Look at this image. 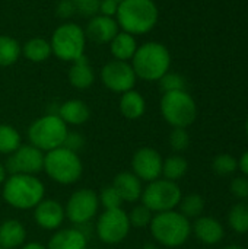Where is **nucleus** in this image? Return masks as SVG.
I'll list each match as a JSON object with an SVG mask.
<instances>
[{
  "mask_svg": "<svg viewBox=\"0 0 248 249\" xmlns=\"http://www.w3.org/2000/svg\"><path fill=\"white\" fill-rule=\"evenodd\" d=\"M189 169V163L183 156L178 155H172L170 158H167L162 163V175L165 179L177 182L178 179H181L186 172Z\"/></svg>",
  "mask_w": 248,
  "mask_h": 249,
  "instance_id": "27",
  "label": "nucleus"
},
{
  "mask_svg": "<svg viewBox=\"0 0 248 249\" xmlns=\"http://www.w3.org/2000/svg\"><path fill=\"white\" fill-rule=\"evenodd\" d=\"M44 197V185L34 175L15 174L4 181L3 198L19 210L37 207Z\"/></svg>",
  "mask_w": 248,
  "mask_h": 249,
  "instance_id": "3",
  "label": "nucleus"
},
{
  "mask_svg": "<svg viewBox=\"0 0 248 249\" xmlns=\"http://www.w3.org/2000/svg\"><path fill=\"white\" fill-rule=\"evenodd\" d=\"M246 133H247V137H248V118H247V123H246Z\"/></svg>",
  "mask_w": 248,
  "mask_h": 249,
  "instance_id": "47",
  "label": "nucleus"
},
{
  "mask_svg": "<svg viewBox=\"0 0 248 249\" xmlns=\"http://www.w3.org/2000/svg\"><path fill=\"white\" fill-rule=\"evenodd\" d=\"M76 10L83 16H95L99 13V0H88L76 4Z\"/></svg>",
  "mask_w": 248,
  "mask_h": 249,
  "instance_id": "37",
  "label": "nucleus"
},
{
  "mask_svg": "<svg viewBox=\"0 0 248 249\" xmlns=\"http://www.w3.org/2000/svg\"><path fill=\"white\" fill-rule=\"evenodd\" d=\"M152 236L162 245L175 248L187 242L191 233V225L187 217L174 210L158 213L151 222Z\"/></svg>",
  "mask_w": 248,
  "mask_h": 249,
  "instance_id": "4",
  "label": "nucleus"
},
{
  "mask_svg": "<svg viewBox=\"0 0 248 249\" xmlns=\"http://www.w3.org/2000/svg\"><path fill=\"white\" fill-rule=\"evenodd\" d=\"M117 9H118V1H115V0H99V13L98 15L115 18Z\"/></svg>",
  "mask_w": 248,
  "mask_h": 249,
  "instance_id": "39",
  "label": "nucleus"
},
{
  "mask_svg": "<svg viewBox=\"0 0 248 249\" xmlns=\"http://www.w3.org/2000/svg\"><path fill=\"white\" fill-rule=\"evenodd\" d=\"M145 109H146V102H145V98L139 92L132 89L129 92L121 93L120 111L126 118L137 120L145 114Z\"/></svg>",
  "mask_w": 248,
  "mask_h": 249,
  "instance_id": "24",
  "label": "nucleus"
},
{
  "mask_svg": "<svg viewBox=\"0 0 248 249\" xmlns=\"http://www.w3.org/2000/svg\"><path fill=\"white\" fill-rule=\"evenodd\" d=\"M57 115L66 123V124H72V125H80L83 123L88 121L91 112L88 105L80 101V99H69L66 102H63L58 107Z\"/></svg>",
  "mask_w": 248,
  "mask_h": 249,
  "instance_id": "19",
  "label": "nucleus"
},
{
  "mask_svg": "<svg viewBox=\"0 0 248 249\" xmlns=\"http://www.w3.org/2000/svg\"><path fill=\"white\" fill-rule=\"evenodd\" d=\"M22 55V45L12 36L0 35V67L15 64Z\"/></svg>",
  "mask_w": 248,
  "mask_h": 249,
  "instance_id": "26",
  "label": "nucleus"
},
{
  "mask_svg": "<svg viewBox=\"0 0 248 249\" xmlns=\"http://www.w3.org/2000/svg\"><path fill=\"white\" fill-rule=\"evenodd\" d=\"M130 231V222L129 214L121 209L114 210H105L96 223V233L98 238L110 245L120 244L124 241Z\"/></svg>",
  "mask_w": 248,
  "mask_h": 249,
  "instance_id": "10",
  "label": "nucleus"
},
{
  "mask_svg": "<svg viewBox=\"0 0 248 249\" xmlns=\"http://www.w3.org/2000/svg\"><path fill=\"white\" fill-rule=\"evenodd\" d=\"M170 144L175 152H184L190 144V136L186 128H174L170 134Z\"/></svg>",
  "mask_w": 248,
  "mask_h": 249,
  "instance_id": "35",
  "label": "nucleus"
},
{
  "mask_svg": "<svg viewBox=\"0 0 248 249\" xmlns=\"http://www.w3.org/2000/svg\"><path fill=\"white\" fill-rule=\"evenodd\" d=\"M113 187L118 193L123 201L133 203L142 197V182L140 179L130 172H121L114 178Z\"/></svg>",
  "mask_w": 248,
  "mask_h": 249,
  "instance_id": "18",
  "label": "nucleus"
},
{
  "mask_svg": "<svg viewBox=\"0 0 248 249\" xmlns=\"http://www.w3.org/2000/svg\"><path fill=\"white\" fill-rule=\"evenodd\" d=\"M6 169L12 175L38 174L41 169H44V155L39 149L34 147L32 144L19 146L13 153H10L6 163Z\"/></svg>",
  "mask_w": 248,
  "mask_h": 249,
  "instance_id": "13",
  "label": "nucleus"
},
{
  "mask_svg": "<svg viewBox=\"0 0 248 249\" xmlns=\"http://www.w3.org/2000/svg\"><path fill=\"white\" fill-rule=\"evenodd\" d=\"M115 1H118V3H120V1H121V0H115Z\"/></svg>",
  "mask_w": 248,
  "mask_h": 249,
  "instance_id": "48",
  "label": "nucleus"
},
{
  "mask_svg": "<svg viewBox=\"0 0 248 249\" xmlns=\"http://www.w3.org/2000/svg\"><path fill=\"white\" fill-rule=\"evenodd\" d=\"M221 249H244L243 247H240V245H228V247H224V248Z\"/></svg>",
  "mask_w": 248,
  "mask_h": 249,
  "instance_id": "44",
  "label": "nucleus"
},
{
  "mask_svg": "<svg viewBox=\"0 0 248 249\" xmlns=\"http://www.w3.org/2000/svg\"><path fill=\"white\" fill-rule=\"evenodd\" d=\"M34 217L42 229L53 231L61 225L64 219V210L56 200H41L35 207Z\"/></svg>",
  "mask_w": 248,
  "mask_h": 249,
  "instance_id": "16",
  "label": "nucleus"
},
{
  "mask_svg": "<svg viewBox=\"0 0 248 249\" xmlns=\"http://www.w3.org/2000/svg\"><path fill=\"white\" fill-rule=\"evenodd\" d=\"M73 1H75V3L77 4V3H83V1H88V0H73Z\"/></svg>",
  "mask_w": 248,
  "mask_h": 249,
  "instance_id": "46",
  "label": "nucleus"
},
{
  "mask_svg": "<svg viewBox=\"0 0 248 249\" xmlns=\"http://www.w3.org/2000/svg\"><path fill=\"white\" fill-rule=\"evenodd\" d=\"M158 18L159 10L153 0H121L115 13L118 28L133 36L151 32Z\"/></svg>",
  "mask_w": 248,
  "mask_h": 249,
  "instance_id": "1",
  "label": "nucleus"
},
{
  "mask_svg": "<svg viewBox=\"0 0 248 249\" xmlns=\"http://www.w3.org/2000/svg\"><path fill=\"white\" fill-rule=\"evenodd\" d=\"M76 12V3L73 0H61L57 4V16L67 19Z\"/></svg>",
  "mask_w": 248,
  "mask_h": 249,
  "instance_id": "38",
  "label": "nucleus"
},
{
  "mask_svg": "<svg viewBox=\"0 0 248 249\" xmlns=\"http://www.w3.org/2000/svg\"><path fill=\"white\" fill-rule=\"evenodd\" d=\"M152 217V212L146 206L140 204L132 210V213L129 214V222L133 228H146L151 225Z\"/></svg>",
  "mask_w": 248,
  "mask_h": 249,
  "instance_id": "33",
  "label": "nucleus"
},
{
  "mask_svg": "<svg viewBox=\"0 0 248 249\" xmlns=\"http://www.w3.org/2000/svg\"><path fill=\"white\" fill-rule=\"evenodd\" d=\"M44 171L60 184H73L82 175V162L76 152L58 147L44 156Z\"/></svg>",
  "mask_w": 248,
  "mask_h": 249,
  "instance_id": "8",
  "label": "nucleus"
},
{
  "mask_svg": "<svg viewBox=\"0 0 248 249\" xmlns=\"http://www.w3.org/2000/svg\"><path fill=\"white\" fill-rule=\"evenodd\" d=\"M22 54L26 60L32 63H42L53 54L51 44L50 41L39 36L31 38L22 45Z\"/></svg>",
  "mask_w": 248,
  "mask_h": 249,
  "instance_id": "25",
  "label": "nucleus"
},
{
  "mask_svg": "<svg viewBox=\"0 0 248 249\" xmlns=\"http://www.w3.org/2000/svg\"><path fill=\"white\" fill-rule=\"evenodd\" d=\"M238 168L241 169V172L244 174V177L248 178V150L241 155V158L238 160Z\"/></svg>",
  "mask_w": 248,
  "mask_h": 249,
  "instance_id": "41",
  "label": "nucleus"
},
{
  "mask_svg": "<svg viewBox=\"0 0 248 249\" xmlns=\"http://www.w3.org/2000/svg\"><path fill=\"white\" fill-rule=\"evenodd\" d=\"M118 32H120V28H118L115 18L104 16V15L92 16L85 29L86 39H89L98 45L110 44Z\"/></svg>",
  "mask_w": 248,
  "mask_h": 249,
  "instance_id": "15",
  "label": "nucleus"
},
{
  "mask_svg": "<svg viewBox=\"0 0 248 249\" xmlns=\"http://www.w3.org/2000/svg\"><path fill=\"white\" fill-rule=\"evenodd\" d=\"M130 64L137 77L146 82H155L170 71L171 54L164 44L149 41L137 47Z\"/></svg>",
  "mask_w": 248,
  "mask_h": 249,
  "instance_id": "2",
  "label": "nucleus"
},
{
  "mask_svg": "<svg viewBox=\"0 0 248 249\" xmlns=\"http://www.w3.org/2000/svg\"><path fill=\"white\" fill-rule=\"evenodd\" d=\"M22 249H47L44 245H41V244H37V242H31V244H28V245H25Z\"/></svg>",
  "mask_w": 248,
  "mask_h": 249,
  "instance_id": "42",
  "label": "nucleus"
},
{
  "mask_svg": "<svg viewBox=\"0 0 248 249\" xmlns=\"http://www.w3.org/2000/svg\"><path fill=\"white\" fill-rule=\"evenodd\" d=\"M193 229H194L196 238L206 245H215V244L221 242L225 235L224 226L216 219L208 217V216L197 217Z\"/></svg>",
  "mask_w": 248,
  "mask_h": 249,
  "instance_id": "17",
  "label": "nucleus"
},
{
  "mask_svg": "<svg viewBox=\"0 0 248 249\" xmlns=\"http://www.w3.org/2000/svg\"><path fill=\"white\" fill-rule=\"evenodd\" d=\"M159 86L164 93L175 92V90H186V79L178 73H165L159 80Z\"/></svg>",
  "mask_w": 248,
  "mask_h": 249,
  "instance_id": "32",
  "label": "nucleus"
},
{
  "mask_svg": "<svg viewBox=\"0 0 248 249\" xmlns=\"http://www.w3.org/2000/svg\"><path fill=\"white\" fill-rule=\"evenodd\" d=\"M181 198V190L177 182L168 181L165 178L149 182V185L142 193L143 206L156 213L174 210L180 204Z\"/></svg>",
  "mask_w": 248,
  "mask_h": 249,
  "instance_id": "9",
  "label": "nucleus"
},
{
  "mask_svg": "<svg viewBox=\"0 0 248 249\" xmlns=\"http://www.w3.org/2000/svg\"><path fill=\"white\" fill-rule=\"evenodd\" d=\"M19 146H20L19 133L7 124H0V153L10 155Z\"/></svg>",
  "mask_w": 248,
  "mask_h": 249,
  "instance_id": "30",
  "label": "nucleus"
},
{
  "mask_svg": "<svg viewBox=\"0 0 248 249\" xmlns=\"http://www.w3.org/2000/svg\"><path fill=\"white\" fill-rule=\"evenodd\" d=\"M67 133V124L57 114H47L31 124L28 139L31 144L41 152H51L63 147Z\"/></svg>",
  "mask_w": 248,
  "mask_h": 249,
  "instance_id": "6",
  "label": "nucleus"
},
{
  "mask_svg": "<svg viewBox=\"0 0 248 249\" xmlns=\"http://www.w3.org/2000/svg\"><path fill=\"white\" fill-rule=\"evenodd\" d=\"M161 114L174 128H186L196 121L197 105L186 90L167 92L161 99Z\"/></svg>",
  "mask_w": 248,
  "mask_h": 249,
  "instance_id": "7",
  "label": "nucleus"
},
{
  "mask_svg": "<svg viewBox=\"0 0 248 249\" xmlns=\"http://www.w3.org/2000/svg\"><path fill=\"white\" fill-rule=\"evenodd\" d=\"M4 177H6V171H4V168L1 166V163H0V184L6 181V178H4Z\"/></svg>",
  "mask_w": 248,
  "mask_h": 249,
  "instance_id": "43",
  "label": "nucleus"
},
{
  "mask_svg": "<svg viewBox=\"0 0 248 249\" xmlns=\"http://www.w3.org/2000/svg\"><path fill=\"white\" fill-rule=\"evenodd\" d=\"M53 54L61 60L73 63L75 60L85 55L86 35L85 29L73 22H64L58 25L50 39Z\"/></svg>",
  "mask_w": 248,
  "mask_h": 249,
  "instance_id": "5",
  "label": "nucleus"
},
{
  "mask_svg": "<svg viewBox=\"0 0 248 249\" xmlns=\"http://www.w3.org/2000/svg\"><path fill=\"white\" fill-rule=\"evenodd\" d=\"M47 249H86V236L77 229H63L53 235Z\"/></svg>",
  "mask_w": 248,
  "mask_h": 249,
  "instance_id": "22",
  "label": "nucleus"
},
{
  "mask_svg": "<svg viewBox=\"0 0 248 249\" xmlns=\"http://www.w3.org/2000/svg\"><path fill=\"white\" fill-rule=\"evenodd\" d=\"M228 223L231 229L237 233L248 232V204L238 203L228 213Z\"/></svg>",
  "mask_w": 248,
  "mask_h": 249,
  "instance_id": "28",
  "label": "nucleus"
},
{
  "mask_svg": "<svg viewBox=\"0 0 248 249\" xmlns=\"http://www.w3.org/2000/svg\"><path fill=\"white\" fill-rule=\"evenodd\" d=\"M162 158L161 155L152 149V147H142L139 149L132 160V166L134 171V175L139 179L152 182L155 179H159L162 175Z\"/></svg>",
  "mask_w": 248,
  "mask_h": 249,
  "instance_id": "14",
  "label": "nucleus"
},
{
  "mask_svg": "<svg viewBox=\"0 0 248 249\" xmlns=\"http://www.w3.org/2000/svg\"><path fill=\"white\" fill-rule=\"evenodd\" d=\"M212 168L218 175H229L238 169V160L229 153H221L213 159Z\"/></svg>",
  "mask_w": 248,
  "mask_h": 249,
  "instance_id": "31",
  "label": "nucleus"
},
{
  "mask_svg": "<svg viewBox=\"0 0 248 249\" xmlns=\"http://www.w3.org/2000/svg\"><path fill=\"white\" fill-rule=\"evenodd\" d=\"M142 249H158L153 244H145L143 247H142Z\"/></svg>",
  "mask_w": 248,
  "mask_h": 249,
  "instance_id": "45",
  "label": "nucleus"
},
{
  "mask_svg": "<svg viewBox=\"0 0 248 249\" xmlns=\"http://www.w3.org/2000/svg\"><path fill=\"white\" fill-rule=\"evenodd\" d=\"M180 213L187 219H197L205 210V200L199 194H189L180 201Z\"/></svg>",
  "mask_w": 248,
  "mask_h": 249,
  "instance_id": "29",
  "label": "nucleus"
},
{
  "mask_svg": "<svg viewBox=\"0 0 248 249\" xmlns=\"http://www.w3.org/2000/svg\"><path fill=\"white\" fill-rule=\"evenodd\" d=\"M26 238L25 228L18 220H6L0 225V248L13 249L20 247Z\"/></svg>",
  "mask_w": 248,
  "mask_h": 249,
  "instance_id": "23",
  "label": "nucleus"
},
{
  "mask_svg": "<svg viewBox=\"0 0 248 249\" xmlns=\"http://www.w3.org/2000/svg\"><path fill=\"white\" fill-rule=\"evenodd\" d=\"M136 73L130 63L113 60L108 61L101 70V80L104 86L115 93H124L134 88Z\"/></svg>",
  "mask_w": 248,
  "mask_h": 249,
  "instance_id": "11",
  "label": "nucleus"
},
{
  "mask_svg": "<svg viewBox=\"0 0 248 249\" xmlns=\"http://www.w3.org/2000/svg\"><path fill=\"white\" fill-rule=\"evenodd\" d=\"M82 144H83V139L79 134H76V133H72V134L67 133V137L64 140L63 147H66V149H69L72 152H76L77 149L82 147Z\"/></svg>",
  "mask_w": 248,
  "mask_h": 249,
  "instance_id": "40",
  "label": "nucleus"
},
{
  "mask_svg": "<svg viewBox=\"0 0 248 249\" xmlns=\"http://www.w3.org/2000/svg\"><path fill=\"white\" fill-rule=\"evenodd\" d=\"M137 47L139 45L136 42V38L124 31H120L110 42V51H111V55L114 57V60L127 61V63L132 61Z\"/></svg>",
  "mask_w": 248,
  "mask_h": 249,
  "instance_id": "21",
  "label": "nucleus"
},
{
  "mask_svg": "<svg viewBox=\"0 0 248 249\" xmlns=\"http://www.w3.org/2000/svg\"><path fill=\"white\" fill-rule=\"evenodd\" d=\"M231 193L238 200L248 198V178L247 177H237L231 182Z\"/></svg>",
  "mask_w": 248,
  "mask_h": 249,
  "instance_id": "36",
  "label": "nucleus"
},
{
  "mask_svg": "<svg viewBox=\"0 0 248 249\" xmlns=\"http://www.w3.org/2000/svg\"><path fill=\"white\" fill-rule=\"evenodd\" d=\"M67 76H69L70 85L75 86L76 89H88L89 86H92V83L95 80L94 70L89 64V60L86 58V55H82L80 58H77L72 63V67L69 69Z\"/></svg>",
  "mask_w": 248,
  "mask_h": 249,
  "instance_id": "20",
  "label": "nucleus"
},
{
  "mask_svg": "<svg viewBox=\"0 0 248 249\" xmlns=\"http://www.w3.org/2000/svg\"><path fill=\"white\" fill-rule=\"evenodd\" d=\"M99 203L104 206L105 210H114V209H121L123 200L118 196V193L115 191V188L111 185V187H107L101 191Z\"/></svg>",
  "mask_w": 248,
  "mask_h": 249,
  "instance_id": "34",
  "label": "nucleus"
},
{
  "mask_svg": "<svg viewBox=\"0 0 248 249\" xmlns=\"http://www.w3.org/2000/svg\"><path fill=\"white\" fill-rule=\"evenodd\" d=\"M0 249H1V248H0Z\"/></svg>",
  "mask_w": 248,
  "mask_h": 249,
  "instance_id": "49",
  "label": "nucleus"
},
{
  "mask_svg": "<svg viewBox=\"0 0 248 249\" xmlns=\"http://www.w3.org/2000/svg\"><path fill=\"white\" fill-rule=\"evenodd\" d=\"M98 206H99V198L92 190L89 188L77 190L69 198L64 214L69 217L70 222L76 225H83L95 216Z\"/></svg>",
  "mask_w": 248,
  "mask_h": 249,
  "instance_id": "12",
  "label": "nucleus"
}]
</instances>
